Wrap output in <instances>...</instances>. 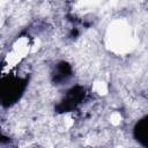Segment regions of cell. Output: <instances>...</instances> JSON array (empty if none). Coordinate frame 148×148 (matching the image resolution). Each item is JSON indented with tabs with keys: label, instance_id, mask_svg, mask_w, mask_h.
<instances>
[{
	"label": "cell",
	"instance_id": "cell-1",
	"mask_svg": "<svg viewBox=\"0 0 148 148\" xmlns=\"http://www.w3.org/2000/svg\"><path fill=\"white\" fill-rule=\"evenodd\" d=\"M83 95H84V91H83V89H82L81 87L72 88V89L68 91L66 98H65V99L61 102V104L59 105V109H60L61 111L72 110L73 108H75V106L80 103V101L82 99Z\"/></svg>",
	"mask_w": 148,
	"mask_h": 148
},
{
	"label": "cell",
	"instance_id": "cell-2",
	"mask_svg": "<svg viewBox=\"0 0 148 148\" xmlns=\"http://www.w3.org/2000/svg\"><path fill=\"white\" fill-rule=\"evenodd\" d=\"M71 73H72L71 66L67 62L62 61V62L58 64V66L53 73V81L57 84H61L62 82H65L71 76Z\"/></svg>",
	"mask_w": 148,
	"mask_h": 148
},
{
	"label": "cell",
	"instance_id": "cell-3",
	"mask_svg": "<svg viewBox=\"0 0 148 148\" xmlns=\"http://www.w3.org/2000/svg\"><path fill=\"white\" fill-rule=\"evenodd\" d=\"M147 118H143L141 119L134 127V136L135 139L142 143L143 146L147 145Z\"/></svg>",
	"mask_w": 148,
	"mask_h": 148
},
{
	"label": "cell",
	"instance_id": "cell-4",
	"mask_svg": "<svg viewBox=\"0 0 148 148\" xmlns=\"http://www.w3.org/2000/svg\"><path fill=\"white\" fill-rule=\"evenodd\" d=\"M2 139H3V136L1 135V133H0V141H2Z\"/></svg>",
	"mask_w": 148,
	"mask_h": 148
}]
</instances>
